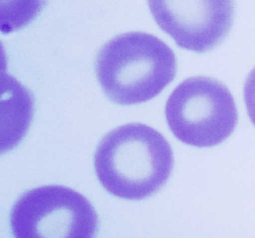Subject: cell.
I'll list each match as a JSON object with an SVG mask.
<instances>
[{
  "label": "cell",
  "instance_id": "3957f363",
  "mask_svg": "<svg viewBox=\"0 0 255 238\" xmlns=\"http://www.w3.org/2000/svg\"><path fill=\"white\" fill-rule=\"evenodd\" d=\"M164 114L176 139L193 147L221 145L238 123L237 104L228 87L209 77L180 82L170 94Z\"/></svg>",
  "mask_w": 255,
  "mask_h": 238
},
{
  "label": "cell",
  "instance_id": "8992f818",
  "mask_svg": "<svg viewBox=\"0 0 255 238\" xmlns=\"http://www.w3.org/2000/svg\"><path fill=\"white\" fill-rule=\"evenodd\" d=\"M43 0H1V30L12 32L29 23L42 9Z\"/></svg>",
  "mask_w": 255,
  "mask_h": 238
},
{
  "label": "cell",
  "instance_id": "52a82bcc",
  "mask_svg": "<svg viewBox=\"0 0 255 238\" xmlns=\"http://www.w3.org/2000/svg\"><path fill=\"white\" fill-rule=\"evenodd\" d=\"M244 103L248 117L255 127V66L244 82Z\"/></svg>",
  "mask_w": 255,
  "mask_h": 238
},
{
  "label": "cell",
  "instance_id": "5b68a950",
  "mask_svg": "<svg viewBox=\"0 0 255 238\" xmlns=\"http://www.w3.org/2000/svg\"><path fill=\"white\" fill-rule=\"evenodd\" d=\"M150 13L177 46L205 53L219 46L229 33L235 0H147Z\"/></svg>",
  "mask_w": 255,
  "mask_h": 238
},
{
  "label": "cell",
  "instance_id": "277c9868",
  "mask_svg": "<svg viewBox=\"0 0 255 238\" xmlns=\"http://www.w3.org/2000/svg\"><path fill=\"white\" fill-rule=\"evenodd\" d=\"M10 227L17 238H91L98 217L90 201L61 185L25 192L10 212Z\"/></svg>",
  "mask_w": 255,
  "mask_h": 238
},
{
  "label": "cell",
  "instance_id": "7a4b0ae2",
  "mask_svg": "<svg viewBox=\"0 0 255 238\" xmlns=\"http://www.w3.org/2000/svg\"><path fill=\"white\" fill-rule=\"evenodd\" d=\"M97 81L110 101L134 106L153 100L173 81L175 52L154 35L123 33L101 46L95 56Z\"/></svg>",
  "mask_w": 255,
  "mask_h": 238
},
{
  "label": "cell",
  "instance_id": "6da1fadb",
  "mask_svg": "<svg viewBox=\"0 0 255 238\" xmlns=\"http://www.w3.org/2000/svg\"><path fill=\"white\" fill-rule=\"evenodd\" d=\"M175 165L167 139L156 129L131 123L108 132L97 146L94 171L108 194L140 201L167 184Z\"/></svg>",
  "mask_w": 255,
  "mask_h": 238
}]
</instances>
